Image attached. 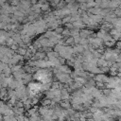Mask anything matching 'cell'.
<instances>
[{"instance_id": "2", "label": "cell", "mask_w": 121, "mask_h": 121, "mask_svg": "<svg viewBox=\"0 0 121 121\" xmlns=\"http://www.w3.org/2000/svg\"><path fill=\"white\" fill-rule=\"evenodd\" d=\"M2 119H3V117H2V113H0V121H2Z\"/></svg>"}, {"instance_id": "1", "label": "cell", "mask_w": 121, "mask_h": 121, "mask_svg": "<svg viewBox=\"0 0 121 121\" xmlns=\"http://www.w3.org/2000/svg\"><path fill=\"white\" fill-rule=\"evenodd\" d=\"M115 14H117L118 16H120V15H121V9H120V8H118V9L115 10Z\"/></svg>"}]
</instances>
